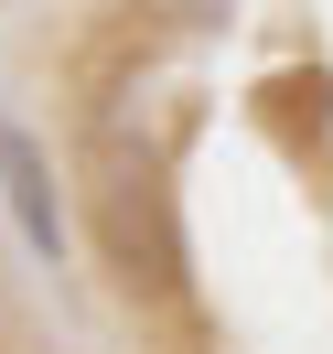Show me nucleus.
Masks as SVG:
<instances>
[{"instance_id": "nucleus-2", "label": "nucleus", "mask_w": 333, "mask_h": 354, "mask_svg": "<svg viewBox=\"0 0 333 354\" xmlns=\"http://www.w3.org/2000/svg\"><path fill=\"white\" fill-rule=\"evenodd\" d=\"M0 204H11V225H22L33 258H65L75 247V215H65V183H54V151L22 129V118H0Z\"/></svg>"}, {"instance_id": "nucleus-1", "label": "nucleus", "mask_w": 333, "mask_h": 354, "mask_svg": "<svg viewBox=\"0 0 333 354\" xmlns=\"http://www.w3.org/2000/svg\"><path fill=\"white\" fill-rule=\"evenodd\" d=\"M97 258L129 301H183V225H172V194L151 172L97 183Z\"/></svg>"}]
</instances>
